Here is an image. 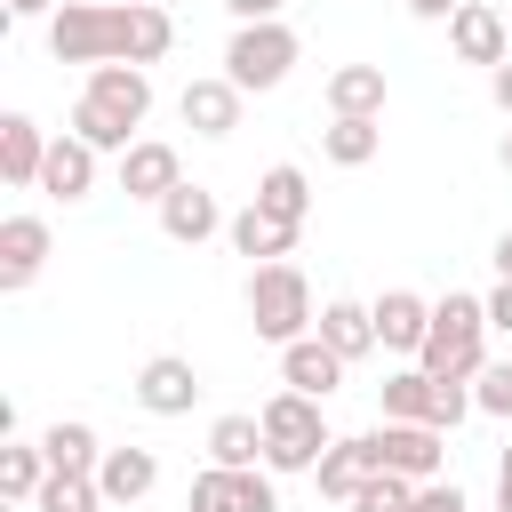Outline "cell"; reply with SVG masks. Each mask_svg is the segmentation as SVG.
<instances>
[{
    "label": "cell",
    "mask_w": 512,
    "mask_h": 512,
    "mask_svg": "<svg viewBox=\"0 0 512 512\" xmlns=\"http://www.w3.org/2000/svg\"><path fill=\"white\" fill-rule=\"evenodd\" d=\"M416 368H432V376H448V384H472V376L488 368V304L464 296V288H448V296L432 304V328H424Z\"/></svg>",
    "instance_id": "obj_1"
},
{
    "label": "cell",
    "mask_w": 512,
    "mask_h": 512,
    "mask_svg": "<svg viewBox=\"0 0 512 512\" xmlns=\"http://www.w3.org/2000/svg\"><path fill=\"white\" fill-rule=\"evenodd\" d=\"M248 328L264 344H296L320 328V304H312V280L280 256V264H248Z\"/></svg>",
    "instance_id": "obj_2"
},
{
    "label": "cell",
    "mask_w": 512,
    "mask_h": 512,
    "mask_svg": "<svg viewBox=\"0 0 512 512\" xmlns=\"http://www.w3.org/2000/svg\"><path fill=\"white\" fill-rule=\"evenodd\" d=\"M256 416H264V464L272 472H312L328 456V440H336L312 392H272Z\"/></svg>",
    "instance_id": "obj_3"
},
{
    "label": "cell",
    "mask_w": 512,
    "mask_h": 512,
    "mask_svg": "<svg viewBox=\"0 0 512 512\" xmlns=\"http://www.w3.org/2000/svg\"><path fill=\"white\" fill-rule=\"evenodd\" d=\"M296 56H304V40H296L280 16H264V24H232V40H224V80L248 88V96H264V88H280V80L296 72Z\"/></svg>",
    "instance_id": "obj_4"
},
{
    "label": "cell",
    "mask_w": 512,
    "mask_h": 512,
    "mask_svg": "<svg viewBox=\"0 0 512 512\" xmlns=\"http://www.w3.org/2000/svg\"><path fill=\"white\" fill-rule=\"evenodd\" d=\"M56 64H120V0H64L48 16Z\"/></svg>",
    "instance_id": "obj_5"
},
{
    "label": "cell",
    "mask_w": 512,
    "mask_h": 512,
    "mask_svg": "<svg viewBox=\"0 0 512 512\" xmlns=\"http://www.w3.org/2000/svg\"><path fill=\"white\" fill-rule=\"evenodd\" d=\"M184 512H280L272 464H208V472H192Z\"/></svg>",
    "instance_id": "obj_6"
},
{
    "label": "cell",
    "mask_w": 512,
    "mask_h": 512,
    "mask_svg": "<svg viewBox=\"0 0 512 512\" xmlns=\"http://www.w3.org/2000/svg\"><path fill=\"white\" fill-rule=\"evenodd\" d=\"M128 392H136V408H144V416H192V400H200L208 384H200V368H192L184 352H152V360L136 368V384H128Z\"/></svg>",
    "instance_id": "obj_7"
},
{
    "label": "cell",
    "mask_w": 512,
    "mask_h": 512,
    "mask_svg": "<svg viewBox=\"0 0 512 512\" xmlns=\"http://www.w3.org/2000/svg\"><path fill=\"white\" fill-rule=\"evenodd\" d=\"M368 440H376V464L400 472V480H416V488L440 480V464H448V448H440L448 432H440V424H376Z\"/></svg>",
    "instance_id": "obj_8"
},
{
    "label": "cell",
    "mask_w": 512,
    "mask_h": 512,
    "mask_svg": "<svg viewBox=\"0 0 512 512\" xmlns=\"http://www.w3.org/2000/svg\"><path fill=\"white\" fill-rule=\"evenodd\" d=\"M240 104H248V88H232L224 72H208V80H184V96H176L184 128H192V136H208V144H224V136L240 128Z\"/></svg>",
    "instance_id": "obj_9"
},
{
    "label": "cell",
    "mask_w": 512,
    "mask_h": 512,
    "mask_svg": "<svg viewBox=\"0 0 512 512\" xmlns=\"http://www.w3.org/2000/svg\"><path fill=\"white\" fill-rule=\"evenodd\" d=\"M176 184H184V160H176V144H160V136H136V144L120 152V192H128V200H152V208H160Z\"/></svg>",
    "instance_id": "obj_10"
},
{
    "label": "cell",
    "mask_w": 512,
    "mask_h": 512,
    "mask_svg": "<svg viewBox=\"0 0 512 512\" xmlns=\"http://www.w3.org/2000/svg\"><path fill=\"white\" fill-rule=\"evenodd\" d=\"M344 368H352V360H344V352H336L320 328H312V336H296V344H280V384H288V392L328 400V392L344 384Z\"/></svg>",
    "instance_id": "obj_11"
},
{
    "label": "cell",
    "mask_w": 512,
    "mask_h": 512,
    "mask_svg": "<svg viewBox=\"0 0 512 512\" xmlns=\"http://www.w3.org/2000/svg\"><path fill=\"white\" fill-rule=\"evenodd\" d=\"M448 48H456L464 64H488V72H496V64L512 56V24H504L488 0H464V8L448 16Z\"/></svg>",
    "instance_id": "obj_12"
},
{
    "label": "cell",
    "mask_w": 512,
    "mask_h": 512,
    "mask_svg": "<svg viewBox=\"0 0 512 512\" xmlns=\"http://www.w3.org/2000/svg\"><path fill=\"white\" fill-rule=\"evenodd\" d=\"M224 224H232V216L216 208V192H208V184H176V192L160 200V232H168L176 248H200V240H216Z\"/></svg>",
    "instance_id": "obj_13"
},
{
    "label": "cell",
    "mask_w": 512,
    "mask_h": 512,
    "mask_svg": "<svg viewBox=\"0 0 512 512\" xmlns=\"http://www.w3.org/2000/svg\"><path fill=\"white\" fill-rule=\"evenodd\" d=\"M48 216H8L0 224V288L16 296V288H32L40 280V264H48Z\"/></svg>",
    "instance_id": "obj_14"
},
{
    "label": "cell",
    "mask_w": 512,
    "mask_h": 512,
    "mask_svg": "<svg viewBox=\"0 0 512 512\" xmlns=\"http://www.w3.org/2000/svg\"><path fill=\"white\" fill-rule=\"evenodd\" d=\"M376 472H384V464H376V440H368V432H352V440H328V456L312 464L320 496H336V504H352V496H360Z\"/></svg>",
    "instance_id": "obj_15"
},
{
    "label": "cell",
    "mask_w": 512,
    "mask_h": 512,
    "mask_svg": "<svg viewBox=\"0 0 512 512\" xmlns=\"http://www.w3.org/2000/svg\"><path fill=\"white\" fill-rule=\"evenodd\" d=\"M80 96H96L104 112H120L128 128H144V112H152V72L144 64H88V88Z\"/></svg>",
    "instance_id": "obj_16"
},
{
    "label": "cell",
    "mask_w": 512,
    "mask_h": 512,
    "mask_svg": "<svg viewBox=\"0 0 512 512\" xmlns=\"http://www.w3.org/2000/svg\"><path fill=\"white\" fill-rule=\"evenodd\" d=\"M48 144H56V136H40L32 112H8V120H0V176H8L16 192H32L40 168H48Z\"/></svg>",
    "instance_id": "obj_17"
},
{
    "label": "cell",
    "mask_w": 512,
    "mask_h": 512,
    "mask_svg": "<svg viewBox=\"0 0 512 512\" xmlns=\"http://www.w3.org/2000/svg\"><path fill=\"white\" fill-rule=\"evenodd\" d=\"M96 488H104V504H144L152 488H160V456L152 448H104V464H96Z\"/></svg>",
    "instance_id": "obj_18"
},
{
    "label": "cell",
    "mask_w": 512,
    "mask_h": 512,
    "mask_svg": "<svg viewBox=\"0 0 512 512\" xmlns=\"http://www.w3.org/2000/svg\"><path fill=\"white\" fill-rule=\"evenodd\" d=\"M96 160H104V152H96V144H80V136L64 128V136L48 144V168H40V192H56V200H88V192H96Z\"/></svg>",
    "instance_id": "obj_19"
},
{
    "label": "cell",
    "mask_w": 512,
    "mask_h": 512,
    "mask_svg": "<svg viewBox=\"0 0 512 512\" xmlns=\"http://www.w3.org/2000/svg\"><path fill=\"white\" fill-rule=\"evenodd\" d=\"M296 232H304V224H280V216H264L256 200H248V208H240V216L224 224V240H232V256H248V264H280V256L296 248Z\"/></svg>",
    "instance_id": "obj_20"
},
{
    "label": "cell",
    "mask_w": 512,
    "mask_h": 512,
    "mask_svg": "<svg viewBox=\"0 0 512 512\" xmlns=\"http://www.w3.org/2000/svg\"><path fill=\"white\" fill-rule=\"evenodd\" d=\"M424 328H432V304L416 288H384L376 296V344L384 352H424Z\"/></svg>",
    "instance_id": "obj_21"
},
{
    "label": "cell",
    "mask_w": 512,
    "mask_h": 512,
    "mask_svg": "<svg viewBox=\"0 0 512 512\" xmlns=\"http://www.w3.org/2000/svg\"><path fill=\"white\" fill-rule=\"evenodd\" d=\"M320 336H328L344 360L384 352V344H376V304H352V296H328V304H320Z\"/></svg>",
    "instance_id": "obj_22"
},
{
    "label": "cell",
    "mask_w": 512,
    "mask_h": 512,
    "mask_svg": "<svg viewBox=\"0 0 512 512\" xmlns=\"http://www.w3.org/2000/svg\"><path fill=\"white\" fill-rule=\"evenodd\" d=\"M376 400H384V424H432L440 376H432V368H392V376L376 384Z\"/></svg>",
    "instance_id": "obj_23"
},
{
    "label": "cell",
    "mask_w": 512,
    "mask_h": 512,
    "mask_svg": "<svg viewBox=\"0 0 512 512\" xmlns=\"http://www.w3.org/2000/svg\"><path fill=\"white\" fill-rule=\"evenodd\" d=\"M320 152H328L336 168H368V160L384 152V120H368V112H336V120L320 128Z\"/></svg>",
    "instance_id": "obj_24"
},
{
    "label": "cell",
    "mask_w": 512,
    "mask_h": 512,
    "mask_svg": "<svg viewBox=\"0 0 512 512\" xmlns=\"http://www.w3.org/2000/svg\"><path fill=\"white\" fill-rule=\"evenodd\" d=\"M256 208L280 216V224H304V216H312V176H304L296 160H272V168L256 176Z\"/></svg>",
    "instance_id": "obj_25"
},
{
    "label": "cell",
    "mask_w": 512,
    "mask_h": 512,
    "mask_svg": "<svg viewBox=\"0 0 512 512\" xmlns=\"http://www.w3.org/2000/svg\"><path fill=\"white\" fill-rule=\"evenodd\" d=\"M336 112L384 120V64H336V72H328V120H336Z\"/></svg>",
    "instance_id": "obj_26"
},
{
    "label": "cell",
    "mask_w": 512,
    "mask_h": 512,
    "mask_svg": "<svg viewBox=\"0 0 512 512\" xmlns=\"http://www.w3.org/2000/svg\"><path fill=\"white\" fill-rule=\"evenodd\" d=\"M40 448H48V472H96V464H104V440H96V424H80V416H56V424L40 432Z\"/></svg>",
    "instance_id": "obj_27"
},
{
    "label": "cell",
    "mask_w": 512,
    "mask_h": 512,
    "mask_svg": "<svg viewBox=\"0 0 512 512\" xmlns=\"http://www.w3.org/2000/svg\"><path fill=\"white\" fill-rule=\"evenodd\" d=\"M40 480H48V448L8 432V440H0V496H8V504H32Z\"/></svg>",
    "instance_id": "obj_28"
},
{
    "label": "cell",
    "mask_w": 512,
    "mask_h": 512,
    "mask_svg": "<svg viewBox=\"0 0 512 512\" xmlns=\"http://www.w3.org/2000/svg\"><path fill=\"white\" fill-rule=\"evenodd\" d=\"M208 464H264V416H216L208 424Z\"/></svg>",
    "instance_id": "obj_29"
},
{
    "label": "cell",
    "mask_w": 512,
    "mask_h": 512,
    "mask_svg": "<svg viewBox=\"0 0 512 512\" xmlns=\"http://www.w3.org/2000/svg\"><path fill=\"white\" fill-rule=\"evenodd\" d=\"M32 512H104V488H96V472H48Z\"/></svg>",
    "instance_id": "obj_30"
},
{
    "label": "cell",
    "mask_w": 512,
    "mask_h": 512,
    "mask_svg": "<svg viewBox=\"0 0 512 512\" xmlns=\"http://www.w3.org/2000/svg\"><path fill=\"white\" fill-rule=\"evenodd\" d=\"M72 136H80V144H96V152H128V144H136V128H128L120 112H104L96 96H80V104H72Z\"/></svg>",
    "instance_id": "obj_31"
},
{
    "label": "cell",
    "mask_w": 512,
    "mask_h": 512,
    "mask_svg": "<svg viewBox=\"0 0 512 512\" xmlns=\"http://www.w3.org/2000/svg\"><path fill=\"white\" fill-rule=\"evenodd\" d=\"M472 408H480V416H504V424H512V360H488V368L472 376Z\"/></svg>",
    "instance_id": "obj_32"
},
{
    "label": "cell",
    "mask_w": 512,
    "mask_h": 512,
    "mask_svg": "<svg viewBox=\"0 0 512 512\" xmlns=\"http://www.w3.org/2000/svg\"><path fill=\"white\" fill-rule=\"evenodd\" d=\"M416 504V480H400V472H376L360 496H352V512H408Z\"/></svg>",
    "instance_id": "obj_33"
},
{
    "label": "cell",
    "mask_w": 512,
    "mask_h": 512,
    "mask_svg": "<svg viewBox=\"0 0 512 512\" xmlns=\"http://www.w3.org/2000/svg\"><path fill=\"white\" fill-rule=\"evenodd\" d=\"M408 512H472V496H464V488H456V480H424V488H416V504H408Z\"/></svg>",
    "instance_id": "obj_34"
},
{
    "label": "cell",
    "mask_w": 512,
    "mask_h": 512,
    "mask_svg": "<svg viewBox=\"0 0 512 512\" xmlns=\"http://www.w3.org/2000/svg\"><path fill=\"white\" fill-rule=\"evenodd\" d=\"M480 304H488V328H504V336H512V280H496Z\"/></svg>",
    "instance_id": "obj_35"
},
{
    "label": "cell",
    "mask_w": 512,
    "mask_h": 512,
    "mask_svg": "<svg viewBox=\"0 0 512 512\" xmlns=\"http://www.w3.org/2000/svg\"><path fill=\"white\" fill-rule=\"evenodd\" d=\"M280 8H288V0H224L232 24H264V16H280Z\"/></svg>",
    "instance_id": "obj_36"
},
{
    "label": "cell",
    "mask_w": 512,
    "mask_h": 512,
    "mask_svg": "<svg viewBox=\"0 0 512 512\" xmlns=\"http://www.w3.org/2000/svg\"><path fill=\"white\" fill-rule=\"evenodd\" d=\"M488 96H496V112H504V120H512V56H504V64H496V72H488Z\"/></svg>",
    "instance_id": "obj_37"
},
{
    "label": "cell",
    "mask_w": 512,
    "mask_h": 512,
    "mask_svg": "<svg viewBox=\"0 0 512 512\" xmlns=\"http://www.w3.org/2000/svg\"><path fill=\"white\" fill-rule=\"evenodd\" d=\"M464 0H408V16H424V24H448Z\"/></svg>",
    "instance_id": "obj_38"
},
{
    "label": "cell",
    "mask_w": 512,
    "mask_h": 512,
    "mask_svg": "<svg viewBox=\"0 0 512 512\" xmlns=\"http://www.w3.org/2000/svg\"><path fill=\"white\" fill-rule=\"evenodd\" d=\"M496 512H512V448L496 456Z\"/></svg>",
    "instance_id": "obj_39"
},
{
    "label": "cell",
    "mask_w": 512,
    "mask_h": 512,
    "mask_svg": "<svg viewBox=\"0 0 512 512\" xmlns=\"http://www.w3.org/2000/svg\"><path fill=\"white\" fill-rule=\"evenodd\" d=\"M64 0H8V16H56Z\"/></svg>",
    "instance_id": "obj_40"
},
{
    "label": "cell",
    "mask_w": 512,
    "mask_h": 512,
    "mask_svg": "<svg viewBox=\"0 0 512 512\" xmlns=\"http://www.w3.org/2000/svg\"><path fill=\"white\" fill-rule=\"evenodd\" d=\"M496 280H512V232H496Z\"/></svg>",
    "instance_id": "obj_41"
},
{
    "label": "cell",
    "mask_w": 512,
    "mask_h": 512,
    "mask_svg": "<svg viewBox=\"0 0 512 512\" xmlns=\"http://www.w3.org/2000/svg\"><path fill=\"white\" fill-rule=\"evenodd\" d=\"M496 168H504V176H512V128H504V144H496Z\"/></svg>",
    "instance_id": "obj_42"
},
{
    "label": "cell",
    "mask_w": 512,
    "mask_h": 512,
    "mask_svg": "<svg viewBox=\"0 0 512 512\" xmlns=\"http://www.w3.org/2000/svg\"><path fill=\"white\" fill-rule=\"evenodd\" d=\"M160 8H176V0H160Z\"/></svg>",
    "instance_id": "obj_43"
}]
</instances>
